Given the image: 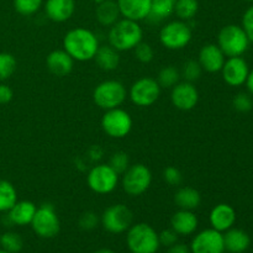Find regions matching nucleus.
I'll return each mask as SVG.
<instances>
[{
  "instance_id": "1",
  "label": "nucleus",
  "mask_w": 253,
  "mask_h": 253,
  "mask_svg": "<svg viewBox=\"0 0 253 253\" xmlns=\"http://www.w3.org/2000/svg\"><path fill=\"white\" fill-rule=\"evenodd\" d=\"M99 46L98 36L85 27L69 30L63 37V49L77 62L94 59Z\"/></svg>"
},
{
  "instance_id": "2",
  "label": "nucleus",
  "mask_w": 253,
  "mask_h": 253,
  "mask_svg": "<svg viewBox=\"0 0 253 253\" xmlns=\"http://www.w3.org/2000/svg\"><path fill=\"white\" fill-rule=\"evenodd\" d=\"M143 31L137 21L120 19L110 26L108 34L109 44L119 52L131 51L142 41Z\"/></svg>"
},
{
  "instance_id": "3",
  "label": "nucleus",
  "mask_w": 253,
  "mask_h": 253,
  "mask_svg": "<svg viewBox=\"0 0 253 253\" xmlns=\"http://www.w3.org/2000/svg\"><path fill=\"white\" fill-rule=\"evenodd\" d=\"M126 245L131 253H156L161 246L157 231L146 222L131 225L126 235Z\"/></svg>"
},
{
  "instance_id": "4",
  "label": "nucleus",
  "mask_w": 253,
  "mask_h": 253,
  "mask_svg": "<svg viewBox=\"0 0 253 253\" xmlns=\"http://www.w3.org/2000/svg\"><path fill=\"white\" fill-rule=\"evenodd\" d=\"M127 98V90L121 82L109 79L99 83L94 88L93 100L103 110L120 108Z\"/></svg>"
},
{
  "instance_id": "5",
  "label": "nucleus",
  "mask_w": 253,
  "mask_h": 253,
  "mask_svg": "<svg viewBox=\"0 0 253 253\" xmlns=\"http://www.w3.org/2000/svg\"><path fill=\"white\" fill-rule=\"evenodd\" d=\"M217 46L226 57H241L249 49L250 40L239 25H226L217 35Z\"/></svg>"
},
{
  "instance_id": "6",
  "label": "nucleus",
  "mask_w": 253,
  "mask_h": 253,
  "mask_svg": "<svg viewBox=\"0 0 253 253\" xmlns=\"http://www.w3.org/2000/svg\"><path fill=\"white\" fill-rule=\"evenodd\" d=\"M193 37L189 22L173 20L167 22L160 31V42L163 47L170 51H179L190 43Z\"/></svg>"
},
{
  "instance_id": "7",
  "label": "nucleus",
  "mask_w": 253,
  "mask_h": 253,
  "mask_svg": "<svg viewBox=\"0 0 253 253\" xmlns=\"http://www.w3.org/2000/svg\"><path fill=\"white\" fill-rule=\"evenodd\" d=\"M121 185L124 192L130 197H140L148 190L152 183V173L147 166L142 163L130 165L123 173Z\"/></svg>"
},
{
  "instance_id": "8",
  "label": "nucleus",
  "mask_w": 253,
  "mask_h": 253,
  "mask_svg": "<svg viewBox=\"0 0 253 253\" xmlns=\"http://www.w3.org/2000/svg\"><path fill=\"white\" fill-rule=\"evenodd\" d=\"M86 184L95 194H110L119 184V174L105 163H100L91 168L86 175Z\"/></svg>"
},
{
  "instance_id": "9",
  "label": "nucleus",
  "mask_w": 253,
  "mask_h": 253,
  "mask_svg": "<svg viewBox=\"0 0 253 253\" xmlns=\"http://www.w3.org/2000/svg\"><path fill=\"white\" fill-rule=\"evenodd\" d=\"M31 227L37 236L42 239H52L57 236L61 230V221L52 204H42L37 208L31 221Z\"/></svg>"
},
{
  "instance_id": "10",
  "label": "nucleus",
  "mask_w": 253,
  "mask_h": 253,
  "mask_svg": "<svg viewBox=\"0 0 253 253\" xmlns=\"http://www.w3.org/2000/svg\"><path fill=\"white\" fill-rule=\"evenodd\" d=\"M101 128L109 137L124 138L132 130V118L124 109H110L101 118Z\"/></svg>"
},
{
  "instance_id": "11",
  "label": "nucleus",
  "mask_w": 253,
  "mask_h": 253,
  "mask_svg": "<svg viewBox=\"0 0 253 253\" xmlns=\"http://www.w3.org/2000/svg\"><path fill=\"white\" fill-rule=\"evenodd\" d=\"M132 219V211L126 205L114 204L104 210L100 222L105 231L119 235L130 229Z\"/></svg>"
},
{
  "instance_id": "12",
  "label": "nucleus",
  "mask_w": 253,
  "mask_h": 253,
  "mask_svg": "<svg viewBox=\"0 0 253 253\" xmlns=\"http://www.w3.org/2000/svg\"><path fill=\"white\" fill-rule=\"evenodd\" d=\"M161 89L162 88L155 78L143 77V78L137 79L131 85L128 90V98L136 106L147 108V106L153 105L160 99Z\"/></svg>"
},
{
  "instance_id": "13",
  "label": "nucleus",
  "mask_w": 253,
  "mask_h": 253,
  "mask_svg": "<svg viewBox=\"0 0 253 253\" xmlns=\"http://www.w3.org/2000/svg\"><path fill=\"white\" fill-rule=\"evenodd\" d=\"M192 253H224V234L215 229H205L198 232L190 242Z\"/></svg>"
},
{
  "instance_id": "14",
  "label": "nucleus",
  "mask_w": 253,
  "mask_h": 253,
  "mask_svg": "<svg viewBox=\"0 0 253 253\" xmlns=\"http://www.w3.org/2000/svg\"><path fill=\"white\" fill-rule=\"evenodd\" d=\"M170 101L178 110H193L199 103V91L190 82H179L172 88Z\"/></svg>"
},
{
  "instance_id": "15",
  "label": "nucleus",
  "mask_w": 253,
  "mask_h": 253,
  "mask_svg": "<svg viewBox=\"0 0 253 253\" xmlns=\"http://www.w3.org/2000/svg\"><path fill=\"white\" fill-rule=\"evenodd\" d=\"M222 78L230 86H240L246 83L250 68L242 57H229L222 66Z\"/></svg>"
},
{
  "instance_id": "16",
  "label": "nucleus",
  "mask_w": 253,
  "mask_h": 253,
  "mask_svg": "<svg viewBox=\"0 0 253 253\" xmlns=\"http://www.w3.org/2000/svg\"><path fill=\"white\" fill-rule=\"evenodd\" d=\"M225 57L226 56L217 44L208 43L200 48L198 62L202 66L203 71L208 73H217V72H221L222 66L226 61Z\"/></svg>"
},
{
  "instance_id": "17",
  "label": "nucleus",
  "mask_w": 253,
  "mask_h": 253,
  "mask_svg": "<svg viewBox=\"0 0 253 253\" xmlns=\"http://www.w3.org/2000/svg\"><path fill=\"white\" fill-rule=\"evenodd\" d=\"M209 221L212 229L220 232H225L234 227L235 222H236V211L231 205L221 203L212 208L209 215Z\"/></svg>"
},
{
  "instance_id": "18",
  "label": "nucleus",
  "mask_w": 253,
  "mask_h": 253,
  "mask_svg": "<svg viewBox=\"0 0 253 253\" xmlns=\"http://www.w3.org/2000/svg\"><path fill=\"white\" fill-rule=\"evenodd\" d=\"M124 19L142 21L148 17L152 0H116Z\"/></svg>"
},
{
  "instance_id": "19",
  "label": "nucleus",
  "mask_w": 253,
  "mask_h": 253,
  "mask_svg": "<svg viewBox=\"0 0 253 253\" xmlns=\"http://www.w3.org/2000/svg\"><path fill=\"white\" fill-rule=\"evenodd\" d=\"M44 14L51 21L64 22L73 16L76 11L74 0H46Z\"/></svg>"
},
{
  "instance_id": "20",
  "label": "nucleus",
  "mask_w": 253,
  "mask_h": 253,
  "mask_svg": "<svg viewBox=\"0 0 253 253\" xmlns=\"http://www.w3.org/2000/svg\"><path fill=\"white\" fill-rule=\"evenodd\" d=\"M47 69L53 76L66 77L72 72L74 66V59L64 49H54L46 58Z\"/></svg>"
},
{
  "instance_id": "21",
  "label": "nucleus",
  "mask_w": 253,
  "mask_h": 253,
  "mask_svg": "<svg viewBox=\"0 0 253 253\" xmlns=\"http://www.w3.org/2000/svg\"><path fill=\"white\" fill-rule=\"evenodd\" d=\"M199 220L192 210L179 209L170 219V229L174 230L178 236H188L197 231Z\"/></svg>"
},
{
  "instance_id": "22",
  "label": "nucleus",
  "mask_w": 253,
  "mask_h": 253,
  "mask_svg": "<svg viewBox=\"0 0 253 253\" xmlns=\"http://www.w3.org/2000/svg\"><path fill=\"white\" fill-rule=\"evenodd\" d=\"M37 207L30 200H17L14 207L7 211V220L10 225H16V226H26L31 225L32 219L35 216Z\"/></svg>"
},
{
  "instance_id": "23",
  "label": "nucleus",
  "mask_w": 253,
  "mask_h": 253,
  "mask_svg": "<svg viewBox=\"0 0 253 253\" xmlns=\"http://www.w3.org/2000/svg\"><path fill=\"white\" fill-rule=\"evenodd\" d=\"M225 250L230 253H244L251 245L249 234L241 229H229L224 235Z\"/></svg>"
},
{
  "instance_id": "24",
  "label": "nucleus",
  "mask_w": 253,
  "mask_h": 253,
  "mask_svg": "<svg viewBox=\"0 0 253 253\" xmlns=\"http://www.w3.org/2000/svg\"><path fill=\"white\" fill-rule=\"evenodd\" d=\"M94 61H95L96 66L103 71H115L120 64V52L116 51L110 44H101L99 46Z\"/></svg>"
},
{
  "instance_id": "25",
  "label": "nucleus",
  "mask_w": 253,
  "mask_h": 253,
  "mask_svg": "<svg viewBox=\"0 0 253 253\" xmlns=\"http://www.w3.org/2000/svg\"><path fill=\"white\" fill-rule=\"evenodd\" d=\"M120 10L115 0H105L96 5L95 17L101 26L110 27L120 20Z\"/></svg>"
},
{
  "instance_id": "26",
  "label": "nucleus",
  "mask_w": 253,
  "mask_h": 253,
  "mask_svg": "<svg viewBox=\"0 0 253 253\" xmlns=\"http://www.w3.org/2000/svg\"><path fill=\"white\" fill-rule=\"evenodd\" d=\"M174 203L182 210H195L202 203V195L192 187H182L175 192Z\"/></svg>"
},
{
  "instance_id": "27",
  "label": "nucleus",
  "mask_w": 253,
  "mask_h": 253,
  "mask_svg": "<svg viewBox=\"0 0 253 253\" xmlns=\"http://www.w3.org/2000/svg\"><path fill=\"white\" fill-rule=\"evenodd\" d=\"M177 0H152L151 10L146 20L151 24H158L174 14V5Z\"/></svg>"
},
{
  "instance_id": "28",
  "label": "nucleus",
  "mask_w": 253,
  "mask_h": 253,
  "mask_svg": "<svg viewBox=\"0 0 253 253\" xmlns=\"http://www.w3.org/2000/svg\"><path fill=\"white\" fill-rule=\"evenodd\" d=\"M17 202V192L14 185L0 179V212H7Z\"/></svg>"
},
{
  "instance_id": "29",
  "label": "nucleus",
  "mask_w": 253,
  "mask_h": 253,
  "mask_svg": "<svg viewBox=\"0 0 253 253\" xmlns=\"http://www.w3.org/2000/svg\"><path fill=\"white\" fill-rule=\"evenodd\" d=\"M199 10L198 0H177L174 5V14L182 21L189 22L195 17Z\"/></svg>"
},
{
  "instance_id": "30",
  "label": "nucleus",
  "mask_w": 253,
  "mask_h": 253,
  "mask_svg": "<svg viewBox=\"0 0 253 253\" xmlns=\"http://www.w3.org/2000/svg\"><path fill=\"white\" fill-rule=\"evenodd\" d=\"M179 79L180 72L174 66H167L161 69L156 81L158 82L161 88L172 89L175 84L179 83Z\"/></svg>"
},
{
  "instance_id": "31",
  "label": "nucleus",
  "mask_w": 253,
  "mask_h": 253,
  "mask_svg": "<svg viewBox=\"0 0 253 253\" xmlns=\"http://www.w3.org/2000/svg\"><path fill=\"white\" fill-rule=\"evenodd\" d=\"M0 246L2 250L10 253H19L24 247V241L19 234L7 231L0 236Z\"/></svg>"
},
{
  "instance_id": "32",
  "label": "nucleus",
  "mask_w": 253,
  "mask_h": 253,
  "mask_svg": "<svg viewBox=\"0 0 253 253\" xmlns=\"http://www.w3.org/2000/svg\"><path fill=\"white\" fill-rule=\"evenodd\" d=\"M16 59L11 53L1 52L0 53V82L6 81L16 71Z\"/></svg>"
},
{
  "instance_id": "33",
  "label": "nucleus",
  "mask_w": 253,
  "mask_h": 253,
  "mask_svg": "<svg viewBox=\"0 0 253 253\" xmlns=\"http://www.w3.org/2000/svg\"><path fill=\"white\" fill-rule=\"evenodd\" d=\"M42 4L43 0H14L15 10L22 16H31L39 12Z\"/></svg>"
},
{
  "instance_id": "34",
  "label": "nucleus",
  "mask_w": 253,
  "mask_h": 253,
  "mask_svg": "<svg viewBox=\"0 0 253 253\" xmlns=\"http://www.w3.org/2000/svg\"><path fill=\"white\" fill-rule=\"evenodd\" d=\"M202 73H203V68L199 64V62L195 61V59H189V61H187L184 64H183L180 77H183L185 82H190V83H193V82H197L198 79L202 77Z\"/></svg>"
},
{
  "instance_id": "35",
  "label": "nucleus",
  "mask_w": 253,
  "mask_h": 253,
  "mask_svg": "<svg viewBox=\"0 0 253 253\" xmlns=\"http://www.w3.org/2000/svg\"><path fill=\"white\" fill-rule=\"evenodd\" d=\"M108 165L120 175L130 167V158H128L127 153L126 152H124V151H118V152H115L111 156Z\"/></svg>"
},
{
  "instance_id": "36",
  "label": "nucleus",
  "mask_w": 253,
  "mask_h": 253,
  "mask_svg": "<svg viewBox=\"0 0 253 253\" xmlns=\"http://www.w3.org/2000/svg\"><path fill=\"white\" fill-rule=\"evenodd\" d=\"M133 54H135L136 59L141 63H150L153 61V57H155V51H153V47L151 46L147 42L141 41L137 46L133 48Z\"/></svg>"
},
{
  "instance_id": "37",
  "label": "nucleus",
  "mask_w": 253,
  "mask_h": 253,
  "mask_svg": "<svg viewBox=\"0 0 253 253\" xmlns=\"http://www.w3.org/2000/svg\"><path fill=\"white\" fill-rule=\"evenodd\" d=\"M163 179L170 187H178L183 182V174L178 168L169 166L163 170Z\"/></svg>"
},
{
  "instance_id": "38",
  "label": "nucleus",
  "mask_w": 253,
  "mask_h": 253,
  "mask_svg": "<svg viewBox=\"0 0 253 253\" xmlns=\"http://www.w3.org/2000/svg\"><path fill=\"white\" fill-rule=\"evenodd\" d=\"M79 227L84 231H91L95 229L99 224V217L95 212L93 211H86L79 217Z\"/></svg>"
},
{
  "instance_id": "39",
  "label": "nucleus",
  "mask_w": 253,
  "mask_h": 253,
  "mask_svg": "<svg viewBox=\"0 0 253 253\" xmlns=\"http://www.w3.org/2000/svg\"><path fill=\"white\" fill-rule=\"evenodd\" d=\"M232 104H234V108L236 109L237 111H240V113H247V111L251 110L253 106L251 96L246 93L237 94V95L235 96Z\"/></svg>"
},
{
  "instance_id": "40",
  "label": "nucleus",
  "mask_w": 253,
  "mask_h": 253,
  "mask_svg": "<svg viewBox=\"0 0 253 253\" xmlns=\"http://www.w3.org/2000/svg\"><path fill=\"white\" fill-rule=\"evenodd\" d=\"M242 29L246 32L250 42H253V5L245 11L242 16Z\"/></svg>"
},
{
  "instance_id": "41",
  "label": "nucleus",
  "mask_w": 253,
  "mask_h": 253,
  "mask_svg": "<svg viewBox=\"0 0 253 253\" xmlns=\"http://www.w3.org/2000/svg\"><path fill=\"white\" fill-rule=\"evenodd\" d=\"M158 239H160V244L162 246L170 247L174 244H177L178 241V234L172 229L163 230L161 234H158Z\"/></svg>"
},
{
  "instance_id": "42",
  "label": "nucleus",
  "mask_w": 253,
  "mask_h": 253,
  "mask_svg": "<svg viewBox=\"0 0 253 253\" xmlns=\"http://www.w3.org/2000/svg\"><path fill=\"white\" fill-rule=\"evenodd\" d=\"M12 96H14L12 89L6 84L0 83V105L10 103L12 100Z\"/></svg>"
},
{
  "instance_id": "43",
  "label": "nucleus",
  "mask_w": 253,
  "mask_h": 253,
  "mask_svg": "<svg viewBox=\"0 0 253 253\" xmlns=\"http://www.w3.org/2000/svg\"><path fill=\"white\" fill-rule=\"evenodd\" d=\"M167 253H192V252H190V249L187 246V245L174 244L173 246L168 247Z\"/></svg>"
},
{
  "instance_id": "44",
  "label": "nucleus",
  "mask_w": 253,
  "mask_h": 253,
  "mask_svg": "<svg viewBox=\"0 0 253 253\" xmlns=\"http://www.w3.org/2000/svg\"><path fill=\"white\" fill-rule=\"evenodd\" d=\"M247 85V89H249L250 93L253 95V69L252 71H250L249 76H247V79H246V83H245Z\"/></svg>"
},
{
  "instance_id": "45",
  "label": "nucleus",
  "mask_w": 253,
  "mask_h": 253,
  "mask_svg": "<svg viewBox=\"0 0 253 253\" xmlns=\"http://www.w3.org/2000/svg\"><path fill=\"white\" fill-rule=\"evenodd\" d=\"M94 253H115L113 251V250H110V249H100V250H98V251H95Z\"/></svg>"
},
{
  "instance_id": "46",
  "label": "nucleus",
  "mask_w": 253,
  "mask_h": 253,
  "mask_svg": "<svg viewBox=\"0 0 253 253\" xmlns=\"http://www.w3.org/2000/svg\"><path fill=\"white\" fill-rule=\"evenodd\" d=\"M93 1H94V2H95V4H96V5H98V4H100V2L105 1V0H93Z\"/></svg>"
},
{
  "instance_id": "47",
  "label": "nucleus",
  "mask_w": 253,
  "mask_h": 253,
  "mask_svg": "<svg viewBox=\"0 0 253 253\" xmlns=\"http://www.w3.org/2000/svg\"><path fill=\"white\" fill-rule=\"evenodd\" d=\"M0 253H10V252L5 251V250H0Z\"/></svg>"
},
{
  "instance_id": "48",
  "label": "nucleus",
  "mask_w": 253,
  "mask_h": 253,
  "mask_svg": "<svg viewBox=\"0 0 253 253\" xmlns=\"http://www.w3.org/2000/svg\"><path fill=\"white\" fill-rule=\"evenodd\" d=\"M244 1H249V2H252L253 0H244Z\"/></svg>"
}]
</instances>
